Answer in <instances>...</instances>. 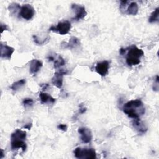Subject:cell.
Wrapping results in <instances>:
<instances>
[{"mask_svg": "<svg viewBox=\"0 0 159 159\" xmlns=\"http://www.w3.org/2000/svg\"><path fill=\"white\" fill-rule=\"evenodd\" d=\"M20 7H21L19 6V4L14 2V3H11V4H9V6H8V9L11 14H16V12L18 10L20 11Z\"/></svg>", "mask_w": 159, "mask_h": 159, "instance_id": "cell-20", "label": "cell"}, {"mask_svg": "<svg viewBox=\"0 0 159 159\" xmlns=\"http://www.w3.org/2000/svg\"><path fill=\"white\" fill-rule=\"evenodd\" d=\"M71 27V23L68 20H65L58 22L57 26H51L50 28H49V30L57 32L60 35H65L69 32Z\"/></svg>", "mask_w": 159, "mask_h": 159, "instance_id": "cell-5", "label": "cell"}, {"mask_svg": "<svg viewBox=\"0 0 159 159\" xmlns=\"http://www.w3.org/2000/svg\"><path fill=\"white\" fill-rule=\"evenodd\" d=\"M53 61H54V68L56 69L59 68L65 65V60L60 55H58L56 58L55 57Z\"/></svg>", "mask_w": 159, "mask_h": 159, "instance_id": "cell-18", "label": "cell"}, {"mask_svg": "<svg viewBox=\"0 0 159 159\" xmlns=\"http://www.w3.org/2000/svg\"><path fill=\"white\" fill-rule=\"evenodd\" d=\"M26 137L27 133L25 131L20 129L15 130L11 136V146L12 150H16L20 148L23 152H25L27 148V145L25 142Z\"/></svg>", "mask_w": 159, "mask_h": 159, "instance_id": "cell-2", "label": "cell"}, {"mask_svg": "<svg viewBox=\"0 0 159 159\" xmlns=\"http://www.w3.org/2000/svg\"><path fill=\"white\" fill-rule=\"evenodd\" d=\"M158 16H159V8L157 7L151 14L148 19V22L150 23L158 22Z\"/></svg>", "mask_w": 159, "mask_h": 159, "instance_id": "cell-19", "label": "cell"}, {"mask_svg": "<svg viewBox=\"0 0 159 159\" xmlns=\"http://www.w3.org/2000/svg\"><path fill=\"white\" fill-rule=\"evenodd\" d=\"M74 155L77 158L83 159H94L96 158V153L92 148L76 147L73 151Z\"/></svg>", "mask_w": 159, "mask_h": 159, "instance_id": "cell-4", "label": "cell"}, {"mask_svg": "<svg viewBox=\"0 0 159 159\" xmlns=\"http://www.w3.org/2000/svg\"><path fill=\"white\" fill-rule=\"evenodd\" d=\"M39 98L42 104H46V103L53 104L55 102V99H54L50 94L46 93H40L39 94Z\"/></svg>", "mask_w": 159, "mask_h": 159, "instance_id": "cell-15", "label": "cell"}, {"mask_svg": "<svg viewBox=\"0 0 159 159\" xmlns=\"http://www.w3.org/2000/svg\"><path fill=\"white\" fill-rule=\"evenodd\" d=\"M125 51H126V49L125 48H120V55H124L125 53Z\"/></svg>", "mask_w": 159, "mask_h": 159, "instance_id": "cell-27", "label": "cell"}, {"mask_svg": "<svg viewBox=\"0 0 159 159\" xmlns=\"http://www.w3.org/2000/svg\"><path fill=\"white\" fill-rule=\"evenodd\" d=\"M80 45V39L76 37H72L70 39L68 42H62L61 43V48L73 49Z\"/></svg>", "mask_w": 159, "mask_h": 159, "instance_id": "cell-11", "label": "cell"}, {"mask_svg": "<svg viewBox=\"0 0 159 159\" xmlns=\"http://www.w3.org/2000/svg\"><path fill=\"white\" fill-rule=\"evenodd\" d=\"M123 111L129 117L134 119L143 115L145 109L141 100L134 99L128 101L123 106Z\"/></svg>", "mask_w": 159, "mask_h": 159, "instance_id": "cell-1", "label": "cell"}, {"mask_svg": "<svg viewBox=\"0 0 159 159\" xmlns=\"http://www.w3.org/2000/svg\"><path fill=\"white\" fill-rule=\"evenodd\" d=\"M153 91H157L158 89V75L156 76L155 83V84H153Z\"/></svg>", "mask_w": 159, "mask_h": 159, "instance_id": "cell-24", "label": "cell"}, {"mask_svg": "<svg viewBox=\"0 0 159 159\" xmlns=\"http://www.w3.org/2000/svg\"><path fill=\"white\" fill-rule=\"evenodd\" d=\"M31 127H32V123H28V124H27L25 125H24V128L27 129L28 130H30V128H31Z\"/></svg>", "mask_w": 159, "mask_h": 159, "instance_id": "cell-26", "label": "cell"}, {"mask_svg": "<svg viewBox=\"0 0 159 159\" xmlns=\"http://www.w3.org/2000/svg\"><path fill=\"white\" fill-rule=\"evenodd\" d=\"M34 14L35 10L31 5L25 4L21 6L19 11V15L23 19L25 20H30L34 17Z\"/></svg>", "mask_w": 159, "mask_h": 159, "instance_id": "cell-6", "label": "cell"}, {"mask_svg": "<svg viewBox=\"0 0 159 159\" xmlns=\"http://www.w3.org/2000/svg\"><path fill=\"white\" fill-rule=\"evenodd\" d=\"M42 66V63L41 61L34 59L30 63V73L32 75H35L38 73Z\"/></svg>", "mask_w": 159, "mask_h": 159, "instance_id": "cell-14", "label": "cell"}, {"mask_svg": "<svg viewBox=\"0 0 159 159\" xmlns=\"http://www.w3.org/2000/svg\"><path fill=\"white\" fill-rule=\"evenodd\" d=\"M132 125L139 134H144L148 129L147 125L140 119V118L134 119L132 122Z\"/></svg>", "mask_w": 159, "mask_h": 159, "instance_id": "cell-13", "label": "cell"}, {"mask_svg": "<svg viewBox=\"0 0 159 159\" xmlns=\"http://www.w3.org/2000/svg\"><path fill=\"white\" fill-rule=\"evenodd\" d=\"M25 83H26V80L25 79L19 80L14 82V83H12V84L11 86V88L12 91H16L19 89L20 88H21L23 86H24Z\"/></svg>", "mask_w": 159, "mask_h": 159, "instance_id": "cell-17", "label": "cell"}, {"mask_svg": "<svg viewBox=\"0 0 159 159\" xmlns=\"http://www.w3.org/2000/svg\"><path fill=\"white\" fill-rule=\"evenodd\" d=\"M71 8L74 11L76 12L75 17L72 18L73 20L78 21L83 19L87 14L85 7L83 6H80L76 4H73L71 5Z\"/></svg>", "mask_w": 159, "mask_h": 159, "instance_id": "cell-8", "label": "cell"}, {"mask_svg": "<svg viewBox=\"0 0 159 159\" xmlns=\"http://www.w3.org/2000/svg\"><path fill=\"white\" fill-rule=\"evenodd\" d=\"M57 128L59 129V130H61L62 131H66L67 130V125L66 124H60L58 125L57 126Z\"/></svg>", "mask_w": 159, "mask_h": 159, "instance_id": "cell-23", "label": "cell"}, {"mask_svg": "<svg viewBox=\"0 0 159 159\" xmlns=\"http://www.w3.org/2000/svg\"><path fill=\"white\" fill-rule=\"evenodd\" d=\"M109 68V61L104 60L101 62H99L95 66V71L101 76H105L107 73Z\"/></svg>", "mask_w": 159, "mask_h": 159, "instance_id": "cell-10", "label": "cell"}, {"mask_svg": "<svg viewBox=\"0 0 159 159\" xmlns=\"http://www.w3.org/2000/svg\"><path fill=\"white\" fill-rule=\"evenodd\" d=\"M80 108H79V111H78V114H84L86 111V107H85L83 104H80L79 106Z\"/></svg>", "mask_w": 159, "mask_h": 159, "instance_id": "cell-22", "label": "cell"}, {"mask_svg": "<svg viewBox=\"0 0 159 159\" xmlns=\"http://www.w3.org/2000/svg\"><path fill=\"white\" fill-rule=\"evenodd\" d=\"M144 53L143 50L133 45L129 48L126 55V63L129 66L137 65L140 63V58Z\"/></svg>", "mask_w": 159, "mask_h": 159, "instance_id": "cell-3", "label": "cell"}, {"mask_svg": "<svg viewBox=\"0 0 159 159\" xmlns=\"http://www.w3.org/2000/svg\"><path fill=\"white\" fill-rule=\"evenodd\" d=\"M4 157V152L3 150H1V158H2Z\"/></svg>", "mask_w": 159, "mask_h": 159, "instance_id": "cell-28", "label": "cell"}, {"mask_svg": "<svg viewBox=\"0 0 159 159\" xmlns=\"http://www.w3.org/2000/svg\"><path fill=\"white\" fill-rule=\"evenodd\" d=\"M34 104V101L31 98H25L22 101V104L25 107L31 106Z\"/></svg>", "mask_w": 159, "mask_h": 159, "instance_id": "cell-21", "label": "cell"}, {"mask_svg": "<svg viewBox=\"0 0 159 159\" xmlns=\"http://www.w3.org/2000/svg\"><path fill=\"white\" fill-rule=\"evenodd\" d=\"M1 33H2V32L5 30H7L8 28H7V26L6 25V24H1Z\"/></svg>", "mask_w": 159, "mask_h": 159, "instance_id": "cell-25", "label": "cell"}, {"mask_svg": "<svg viewBox=\"0 0 159 159\" xmlns=\"http://www.w3.org/2000/svg\"><path fill=\"white\" fill-rule=\"evenodd\" d=\"M14 52V48L7 45L1 43V57L9 60L11 58L12 53Z\"/></svg>", "mask_w": 159, "mask_h": 159, "instance_id": "cell-12", "label": "cell"}, {"mask_svg": "<svg viewBox=\"0 0 159 159\" xmlns=\"http://www.w3.org/2000/svg\"><path fill=\"white\" fill-rule=\"evenodd\" d=\"M126 11H127V13L129 15H133V16L136 15L139 11L137 4L135 2H130L128 6Z\"/></svg>", "mask_w": 159, "mask_h": 159, "instance_id": "cell-16", "label": "cell"}, {"mask_svg": "<svg viewBox=\"0 0 159 159\" xmlns=\"http://www.w3.org/2000/svg\"><path fill=\"white\" fill-rule=\"evenodd\" d=\"M67 71L63 69L59 70V71L56 72L53 78H52V83L58 88H61L63 86V75H66Z\"/></svg>", "mask_w": 159, "mask_h": 159, "instance_id": "cell-7", "label": "cell"}, {"mask_svg": "<svg viewBox=\"0 0 159 159\" xmlns=\"http://www.w3.org/2000/svg\"><path fill=\"white\" fill-rule=\"evenodd\" d=\"M78 133L80 134L81 140L83 143H89L93 138L91 131L89 129L85 127H81L78 130Z\"/></svg>", "mask_w": 159, "mask_h": 159, "instance_id": "cell-9", "label": "cell"}]
</instances>
